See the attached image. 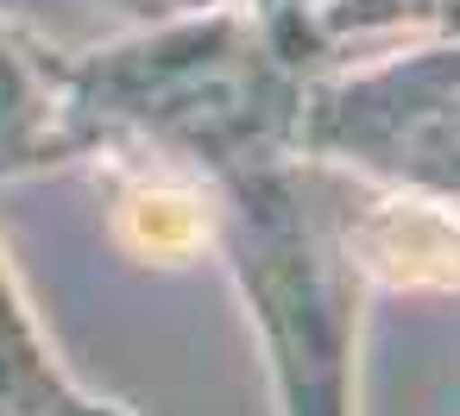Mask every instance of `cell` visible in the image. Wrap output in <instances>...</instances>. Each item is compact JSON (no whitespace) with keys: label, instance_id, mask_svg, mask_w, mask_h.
Instances as JSON below:
<instances>
[{"label":"cell","instance_id":"obj_1","mask_svg":"<svg viewBox=\"0 0 460 416\" xmlns=\"http://www.w3.org/2000/svg\"><path fill=\"white\" fill-rule=\"evenodd\" d=\"M309 76L315 64L290 58L246 0L64 58L70 120L95 152L146 139L221 196V252L259 322L278 416H353L366 202L303 146Z\"/></svg>","mask_w":460,"mask_h":416},{"label":"cell","instance_id":"obj_2","mask_svg":"<svg viewBox=\"0 0 460 416\" xmlns=\"http://www.w3.org/2000/svg\"><path fill=\"white\" fill-rule=\"evenodd\" d=\"M303 146L460 208V39L385 58L341 83L315 70L303 95Z\"/></svg>","mask_w":460,"mask_h":416},{"label":"cell","instance_id":"obj_3","mask_svg":"<svg viewBox=\"0 0 460 416\" xmlns=\"http://www.w3.org/2000/svg\"><path fill=\"white\" fill-rule=\"evenodd\" d=\"M95 139L70 120L64 51L0 20V183L89 158Z\"/></svg>","mask_w":460,"mask_h":416},{"label":"cell","instance_id":"obj_4","mask_svg":"<svg viewBox=\"0 0 460 416\" xmlns=\"http://www.w3.org/2000/svg\"><path fill=\"white\" fill-rule=\"evenodd\" d=\"M0 416H139L133 403L83 391L58 366L51 341L39 334V322L7 271V252H0Z\"/></svg>","mask_w":460,"mask_h":416},{"label":"cell","instance_id":"obj_5","mask_svg":"<svg viewBox=\"0 0 460 416\" xmlns=\"http://www.w3.org/2000/svg\"><path fill=\"white\" fill-rule=\"evenodd\" d=\"M447 0H322L315 13V51L334 64V51L347 39H366V32H385V26H429Z\"/></svg>","mask_w":460,"mask_h":416},{"label":"cell","instance_id":"obj_6","mask_svg":"<svg viewBox=\"0 0 460 416\" xmlns=\"http://www.w3.org/2000/svg\"><path fill=\"white\" fill-rule=\"evenodd\" d=\"M246 7L259 13V26L290 51V58H303V64H315V70H328V58L315 51V13H322V0H246Z\"/></svg>","mask_w":460,"mask_h":416},{"label":"cell","instance_id":"obj_7","mask_svg":"<svg viewBox=\"0 0 460 416\" xmlns=\"http://www.w3.org/2000/svg\"><path fill=\"white\" fill-rule=\"evenodd\" d=\"M127 13H139V20H183V13H202V7H221V0H120Z\"/></svg>","mask_w":460,"mask_h":416},{"label":"cell","instance_id":"obj_8","mask_svg":"<svg viewBox=\"0 0 460 416\" xmlns=\"http://www.w3.org/2000/svg\"><path fill=\"white\" fill-rule=\"evenodd\" d=\"M429 26H441L447 39H460V0H447V7H441V13H435Z\"/></svg>","mask_w":460,"mask_h":416}]
</instances>
